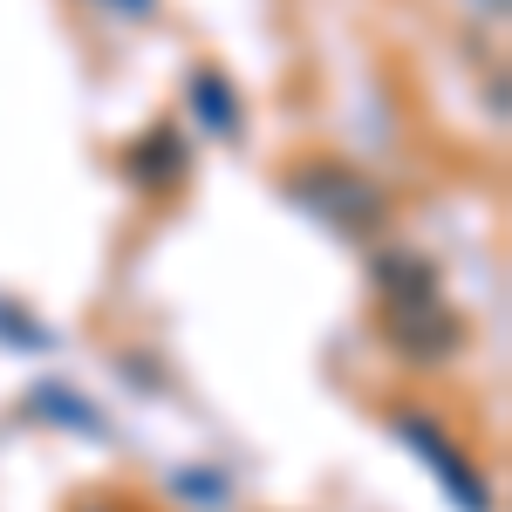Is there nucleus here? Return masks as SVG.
I'll return each mask as SVG.
<instances>
[{
    "label": "nucleus",
    "instance_id": "423d86ee",
    "mask_svg": "<svg viewBox=\"0 0 512 512\" xmlns=\"http://www.w3.org/2000/svg\"><path fill=\"white\" fill-rule=\"evenodd\" d=\"M376 287H383V301L403 308V301H431L437 294V267L424 253H376Z\"/></svg>",
    "mask_w": 512,
    "mask_h": 512
},
{
    "label": "nucleus",
    "instance_id": "7ed1b4c3",
    "mask_svg": "<svg viewBox=\"0 0 512 512\" xmlns=\"http://www.w3.org/2000/svg\"><path fill=\"white\" fill-rule=\"evenodd\" d=\"M185 171H192V151H185L178 123H151V130H137V137L123 144V178L144 198H171L185 185Z\"/></svg>",
    "mask_w": 512,
    "mask_h": 512
},
{
    "label": "nucleus",
    "instance_id": "39448f33",
    "mask_svg": "<svg viewBox=\"0 0 512 512\" xmlns=\"http://www.w3.org/2000/svg\"><path fill=\"white\" fill-rule=\"evenodd\" d=\"M192 110H198V123L219 137V144H239L246 137V110H239V89H233V76L226 69H212V62H198L192 69Z\"/></svg>",
    "mask_w": 512,
    "mask_h": 512
},
{
    "label": "nucleus",
    "instance_id": "f03ea898",
    "mask_svg": "<svg viewBox=\"0 0 512 512\" xmlns=\"http://www.w3.org/2000/svg\"><path fill=\"white\" fill-rule=\"evenodd\" d=\"M390 417H396V431L424 451V465L437 472V485H444L458 506H465V512H492V492L478 485V465H472V458H465V451H458L444 431H437V417H424V410H390Z\"/></svg>",
    "mask_w": 512,
    "mask_h": 512
},
{
    "label": "nucleus",
    "instance_id": "20e7f679",
    "mask_svg": "<svg viewBox=\"0 0 512 512\" xmlns=\"http://www.w3.org/2000/svg\"><path fill=\"white\" fill-rule=\"evenodd\" d=\"M383 335H390L410 362H444V355H458V342H465L458 315L437 308V301H403V308H390V315H383Z\"/></svg>",
    "mask_w": 512,
    "mask_h": 512
},
{
    "label": "nucleus",
    "instance_id": "f257e3e1",
    "mask_svg": "<svg viewBox=\"0 0 512 512\" xmlns=\"http://www.w3.org/2000/svg\"><path fill=\"white\" fill-rule=\"evenodd\" d=\"M280 185L294 205H308L315 219H328L335 233H376L390 219V192L349 158H328V151H308L280 171Z\"/></svg>",
    "mask_w": 512,
    "mask_h": 512
},
{
    "label": "nucleus",
    "instance_id": "0eeeda50",
    "mask_svg": "<svg viewBox=\"0 0 512 512\" xmlns=\"http://www.w3.org/2000/svg\"><path fill=\"white\" fill-rule=\"evenodd\" d=\"M96 7H110V14H123V21H151L164 0H96Z\"/></svg>",
    "mask_w": 512,
    "mask_h": 512
}]
</instances>
